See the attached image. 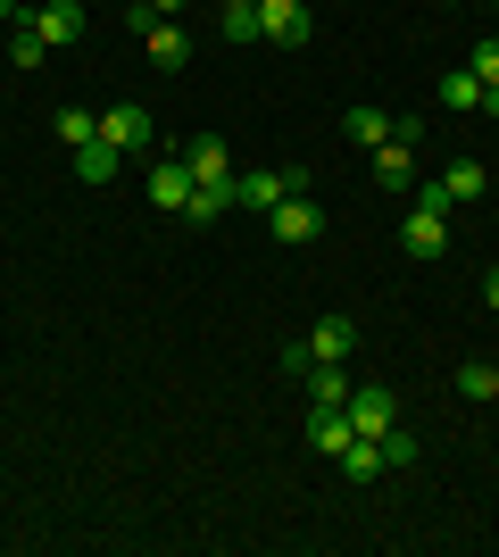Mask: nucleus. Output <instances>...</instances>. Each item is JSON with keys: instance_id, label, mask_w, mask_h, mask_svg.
<instances>
[{"instance_id": "1", "label": "nucleus", "mask_w": 499, "mask_h": 557, "mask_svg": "<svg viewBox=\"0 0 499 557\" xmlns=\"http://www.w3.org/2000/svg\"><path fill=\"white\" fill-rule=\"evenodd\" d=\"M350 349H358V325H350V317H316L309 342H291V349H284V367H291V374H309V367H333V358H350Z\"/></svg>"}, {"instance_id": "2", "label": "nucleus", "mask_w": 499, "mask_h": 557, "mask_svg": "<svg viewBox=\"0 0 499 557\" xmlns=\"http://www.w3.org/2000/svg\"><path fill=\"white\" fill-rule=\"evenodd\" d=\"M175 159L191 166V184H200V191H225V200H234V175H241V166H234V150H225L216 134H191Z\"/></svg>"}, {"instance_id": "3", "label": "nucleus", "mask_w": 499, "mask_h": 557, "mask_svg": "<svg viewBox=\"0 0 499 557\" xmlns=\"http://www.w3.org/2000/svg\"><path fill=\"white\" fill-rule=\"evenodd\" d=\"M84 0H42V9H25V34H34V42L42 50H67V42H84Z\"/></svg>"}, {"instance_id": "4", "label": "nucleus", "mask_w": 499, "mask_h": 557, "mask_svg": "<svg viewBox=\"0 0 499 557\" xmlns=\"http://www.w3.org/2000/svg\"><path fill=\"white\" fill-rule=\"evenodd\" d=\"M300 191V166H241L234 175V209H275V200H291Z\"/></svg>"}, {"instance_id": "5", "label": "nucleus", "mask_w": 499, "mask_h": 557, "mask_svg": "<svg viewBox=\"0 0 499 557\" xmlns=\"http://www.w3.org/2000/svg\"><path fill=\"white\" fill-rule=\"evenodd\" d=\"M341 417H350V433H358V442H383V433L400 424V399L383 392V383H358V392L341 399Z\"/></svg>"}, {"instance_id": "6", "label": "nucleus", "mask_w": 499, "mask_h": 557, "mask_svg": "<svg viewBox=\"0 0 499 557\" xmlns=\"http://www.w3.org/2000/svg\"><path fill=\"white\" fill-rule=\"evenodd\" d=\"M400 250H408V258H450V209L408 200V216H400Z\"/></svg>"}, {"instance_id": "7", "label": "nucleus", "mask_w": 499, "mask_h": 557, "mask_svg": "<svg viewBox=\"0 0 499 557\" xmlns=\"http://www.w3.org/2000/svg\"><path fill=\"white\" fill-rule=\"evenodd\" d=\"M366 166H375V191L383 200H400V191H416V141H383V150H366Z\"/></svg>"}, {"instance_id": "8", "label": "nucleus", "mask_w": 499, "mask_h": 557, "mask_svg": "<svg viewBox=\"0 0 499 557\" xmlns=\"http://www.w3.org/2000/svg\"><path fill=\"white\" fill-rule=\"evenodd\" d=\"M100 141H117L125 159H134V150H150V141H159V125H150L142 100H117V109H100Z\"/></svg>"}, {"instance_id": "9", "label": "nucleus", "mask_w": 499, "mask_h": 557, "mask_svg": "<svg viewBox=\"0 0 499 557\" xmlns=\"http://www.w3.org/2000/svg\"><path fill=\"white\" fill-rule=\"evenodd\" d=\"M191 191H200V184H191V166L175 159V150H159V159H150V209L184 216V209H191Z\"/></svg>"}, {"instance_id": "10", "label": "nucleus", "mask_w": 499, "mask_h": 557, "mask_svg": "<svg viewBox=\"0 0 499 557\" xmlns=\"http://www.w3.org/2000/svg\"><path fill=\"white\" fill-rule=\"evenodd\" d=\"M316 25H309V0H259V42H284V50H300Z\"/></svg>"}, {"instance_id": "11", "label": "nucleus", "mask_w": 499, "mask_h": 557, "mask_svg": "<svg viewBox=\"0 0 499 557\" xmlns=\"http://www.w3.org/2000/svg\"><path fill=\"white\" fill-rule=\"evenodd\" d=\"M266 225H275V242H284V250H300V242H316V233H325V209L291 191V200H275V209H266Z\"/></svg>"}, {"instance_id": "12", "label": "nucleus", "mask_w": 499, "mask_h": 557, "mask_svg": "<svg viewBox=\"0 0 499 557\" xmlns=\"http://www.w3.org/2000/svg\"><path fill=\"white\" fill-rule=\"evenodd\" d=\"M350 442H358V433H350L341 408H309V449H316V458H341Z\"/></svg>"}, {"instance_id": "13", "label": "nucleus", "mask_w": 499, "mask_h": 557, "mask_svg": "<svg viewBox=\"0 0 499 557\" xmlns=\"http://www.w3.org/2000/svg\"><path fill=\"white\" fill-rule=\"evenodd\" d=\"M341 134H350L358 150H383V141L400 134V116H383V109H350V116H341Z\"/></svg>"}, {"instance_id": "14", "label": "nucleus", "mask_w": 499, "mask_h": 557, "mask_svg": "<svg viewBox=\"0 0 499 557\" xmlns=\"http://www.w3.org/2000/svg\"><path fill=\"white\" fill-rule=\"evenodd\" d=\"M117 166H125L117 141H84V150H75V175H84V184H117Z\"/></svg>"}, {"instance_id": "15", "label": "nucleus", "mask_w": 499, "mask_h": 557, "mask_svg": "<svg viewBox=\"0 0 499 557\" xmlns=\"http://www.w3.org/2000/svg\"><path fill=\"white\" fill-rule=\"evenodd\" d=\"M142 42H150V59H159V67H166V75H184V59H191V42H184V25H175V17H166V25H150Z\"/></svg>"}, {"instance_id": "16", "label": "nucleus", "mask_w": 499, "mask_h": 557, "mask_svg": "<svg viewBox=\"0 0 499 557\" xmlns=\"http://www.w3.org/2000/svg\"><path fill=\"white\" fill-rule=\"evenodd\" d=\"M433 184L450 191V200H483V191H491V175H483L475 159H450V166H441V175H433Z\"/></svg>"}, {"instance_id": "17", "label": "nucleus", "mask_w": 499, "mask_h": 557, "mask_svg": "<svg viewBox=\"0 0 499 557\" xmlns=\"http://www.w3.org/2000/svg\"><path fill=\"white\" fill-rule=\"evenodd\" d=\"M350 392H358V383H350V367H341V358H333V367H309V399H316V408H341Z\"/></svg>"}, {"instance_id": "18", "label": "nucleus", "mask_w": 499, "mask_h": 557, "mask_svg": "<svg viewBox=\"0 0 499 557\" xmlns=\"http://www.w3.org/2000/svg\"><path fill=\"white\" fill-rule=\"evenodd\" d=\"M216 34H225V42H259V0H225V9H216Z\"/></svg>"}, {"instance_id": "19", "label": "nucleus", "mask_w": 499, "mask_h": 557, "mask_svg": "<svg viewBox=\"0 0 499 557\" xmlns=\"http://www.w3.org/2000/svg\"><path fill=\"white\" fill-rule=\"evenodd\" d=\"M50 134L67 141V150H84V141H100V116L92 109H59V116H50Z\"/></svg>"}, {"instance_id": "20", "label": "nucleus", "mask_w": 499, "mask_h": 557, "mask_svg": "<svg viewBox=\"0 0 499 557\" xmlns=\"http://www.w3.org/2000/svg\"><path fill=\"white\" fill-rule=\"evenodd\" d=\"M333 466H341L350 483H375V474H383V442H350V449H341Z\"/></svg>"}, {"instance_id": "21", "label": "nucleus", "mask_w": 499, "mask_h": 557, "mask_svg": "<svg viewBox=\"0 0 499 557\" xmlns=\"http://www.w3.org/2000/svg\"><path fill=\"white\" fill-rule=\"evenodd\" d=\"M458 399H499V367L491 358H466V367H458Z\"/></svg>"}, {"instance_id": "22", "label": "nucleus", "mask_w": 499, "mask_h": 557, "mask_svg": "<svg viewBox=\"0 0 499 557\" xmlns=\"http://www.w3.org/2000/svg\"><path fill=\"white\" fill-rule=\"evenodd\" d=\"M466 75H475L483 92H499V34H483V42H475V59H466Z\"/></svg>"}, {"instance_id": "23", "label": "nucleus", "mask_w": 499, "mask_h": 557, "mask_svg": "<svg viewBox=\"0 0 499 557\" xmlns=\"http://www.w3.org/2000/svg\"><path fill=\"white\" fill-rule=\"evenodd\" d=\"M441 100H450V109H483V84L466 67H450V75H441Z\"/></svg>"}, {"instance_id": "24", "label": "nucleus", "mask_w": 499, "mask_h": 557, "mask_svg": "<svg viewBox=\"0 0 499 557\" xmlns=\"http://www.w3.org/2000/svg\"><path fill=\"white\" fill-rule=\"evenodd\" d=\"M383 466H416V433H400V424H391V433H383Z\"/></svg>"}, {"instance_id": "25", "label": "nucleus", "mask_w": 499, "mask_h": 557, "mask_svg": "<svg viewBox=\"0 0 499 557\" xmlns=\"http://www.w3.org/2000/svg\"><path fill=\"white\" fill-rule=\"evenodd\" d=\"M42 59H50V50H42V42H34V34L17 25V42H9V67H42Z\"/></svg>"}, {"instance_id": "26", "label": "nucleus", "mask_w": 499, "mask_h": 557, "mask_svg": "<svg viewBox=\"0 0 499 557\" xmlns=\"http://www.w3.org/2000/svg\"><path fill=\"white\" fill-rule=\"evenodd\" d=\"M150 17H184V0H142Z\"/></svg>"}, {"instance_id": "27", "label": "nucleus", "mask_w": 499, "mask_h": 557, "mask_svg": "<svg viewBox=\"0 0 499 557\" xmlns=\"http://www.w3.org/2000/svg\"><path fill=\"white\" fill-rule=\"evenodd\" d=\"M483 300H491V317H499V267H491V275H483Z\"/></svg>"}, {"instance_id": "28", "label": "nucleus", "mask_w": 499, "mask_h": 557, "mask_svg": "<svg viewBox=\"0 0 499 557\" xmlns=\"http://www.w3.org/2000/svg\"><path fill=\"white\" fill-rule=\"evenodd\" d=\"M475 116H499V92H483V109H475Z\"/></svg>"}, {"instance_id": "29", "label": "nucleus", "mask_w": 499, "mask_h": 557, "mask_svg": "<svg viewBox=\"0 0 499 557\" xmlns=\"http://www.w3.org/2000/svg\"><path fill=\"white\" fill-rule=\"evenodd\" d=\"M450 9H458V0H450Z\"/></svg>"}]
</instances>
